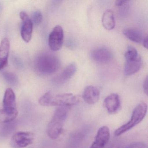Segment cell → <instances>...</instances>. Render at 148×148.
<instances>
[{
    "instance_id": "1",
    "label": "cell",
    "mask_w": 148,
    "mask_h": 148,
    "mask_svg": "<svg viewBox=\"0 0 148 148\" xmlns=\"http://www.w3.org/2000/svg\"><path fill=\"white\" fill-rule=\"evenodd\" d=\"M60 66V62L58 57L47 53L40 54L34 62L35 71L43 76L53 74L58 71Z\"/></svg>"
},
{
    "instance_id": "2",
    "label": "cell",
    "mask_w": 148,
    "mask_h": 148,
    "mask_svg": "<svg viewBox=\"0 0 148 148\" xmlns=\"http://www.w3.org/2000/svg\"><path fill=\"white\" fill-rule=\"evenodd\" d=\"M69 108L67 106H60L55 111L47 129V135L51 139H57L62 133Z\"/></svg>"
},
{
    "instance_id": "3",
    "label": "cell",
    "mask_w": 148,
    "mask_h": 148,
    "mask_svg": "<svg viewBox=\"0 0 148 148\" xmlns=\"http://www.w3.org/2000/svg\"><path fill=\"white\" fill-rule=\"evenodd\" d=\"M147 111V105L146 103H140L134 109L130 121L117 129L115 131V135L116 136H120L138 124L144 118Z\"/></svg>"
},
{
    "instance_id": "4",
    "label": "cell",
    "mask_w": 148,
    "mask_h": 148,
    "mask_svg": "<svg viewBox=\"0 0 148 148\" xmlns=\"http://www.w3.org/2000/svg\"><path fill=\"white\" fill-rule=\"evenodd\" d=\"M125 75L130 76L139 71L142 66V59L136 48L129 47L125 53Z\"/></svg>"
},
{
    "instance_id": "5",
    "label": "cell",
    "mask_w": 148,
    "mask_h": 148,
    "mask_svg": "<svg viewBox=\"0 0 148 148\" xmlns=\"http://www.w3.org/2000/svg\"><path fill=\"white\" fill-rule=\"evenodd\" d=\"M34 140V135L30 132H19L12 137L10 145L13 148H24L32 144Z\"/></svg>"
},
{
    "instance_id": "6",
    "label": "cell",
    "mask_w": 148,
    "mask_h": 148,
    "mask_svg": "<svg viewBox=\"0 0 148 148\" xmlns=\"http://www.w3.org/2000/svg\"><path fill=\"white\" fill-rule=\"evenodd\" d=\"M79 98L72 93H62L52 95L50 106H67L70 107L77 103Z\"/></svg>"
},
{
    "instance_id": "7",
    "label": "cell",
    "mask_w": 148,
    "mask_h": 148,
    "mask_svg": "<svg viewBox=\"0 0 148 148\" xmlns=\"http://www.w3.org/2000/svg\"><path fill=\"white\" fill-rule=\"evenodd\" d=\"M64 32L60 25H57L53 28L49 34L48 44L52 51H57L60 50L64 42Z\"/></svg>"
},
{
    "instance_id": "8",
    "label": "cell",
    "mask_w": 148,
    "mask_h": 148,
    "mask_svg": "<svg viewBox=\"0 0 148 148\" xmlns=\"http://www.w3.org/2000/svg\"><path fill=\"white\" fill-rule=\"evenodd\" d=\"M19 16L22 21L21 31V38L24 41L29 43L32 38L33 24L25 12H21Z\"/></svg>"
},
{
    "instance_id": "9",
    "label": "cell",
    "mask_w": 148,
    "mask_h": 148,
    "mask_svg": "<svg viewBox=\"0 0 148 148\" xmlns=\"http://www.w3.org/2000/svg\"><path fill=\"white\" fill-rule=\"evenodd\" d=\"M110 138L109 128L106 126H102L98 130L95 140L90 148H104Z\"/></svg>"
},
{
    "instance_id": "10",
    "label": "cell",
    "mask_w": 148,
    "mask_h": 148,
    "mask_svg": "<svg viewBox=\"0 0 148 148\" xmlns=\"http://www.w3.org/2000/svg\"><path fill=\"white\" fill-rule=\"evenodd\" d=\"M77 66L74 63L69 64L64 68L60 74L56 76L53 79V84L56 85H61L70 79L76 73Z\"/></svg>"
},
{
    "instance_id": "11",
    "label": "cell",
    "mask_w": 148,
    "mask_h": 148,
    "mask_svg": "<svg viewBox=\"0 0 148 148\" xmlns=\"http://www.w3.org/2000/svg\"><path fill=\"white\" fill-rule=\"evenodd\" d=\"M4 109L9 112H17L16 97L11 88H8L5 91L3 101Z\"/></svg>"
},
{
    "instance_id": "12",
    "label": "cell",
    "mask_w": 148,
    "mask_h": 148,
    "mask_svg": "<svg viewBox=\"0 0 148 148\" xmlns=\"http://www.w3.org/2000/svg\"><path fill=\"white\" fill-rule=\"evenodd\" d=\"M112 53L109 49L106 47H98L92 50L91 53L92 58L98 63L108 62L112 58Z\"/></svg>"
},
{
    "instance_id": "13",
    "label": "cell",
    "mask_w": 148,
    "mask_h": 148,
    "mask_svg": "<svg viewBox=\"0 0 148 148\" xmlns=\"http://www.w3.org/2000/svg\"><path fill=\"white\" fill-rule=\"evenodd\" d=\"M10 48V41L7 38H5L0 44V71L7 66Z\"/></svg>"
},
{
    "instance_id": "14",
    "label": "cell",
    "mask_w": 148,
    "mask_h": 148,
    "mask_svg": "<svg viewBox=\"0 0 148 148\" xmlns=\"http://www.w3.org/2000/svg\"><path fill=\"white\" fill-rule=\"evenodd\" d=\"M99 95L100 93L97 87L93 86H89L84 90L83 98L86 103L92 105L98 101Z\"/></svg>"
},
{
    "instance_id": "15",
    "label": "cell",
    "mask_w": 148,
    "mask_h": 148,
    "mask_svg": "<svg viewBox=\"0 0 148 148\" xmlns=\"http://www.w3.org/2000/svg\"><path fill=\"white\" fill-rule=\"evenodd\" d=\"M104 105L109 113L116 112L120 106L119 96L116 93H112L109 95L105 99Z\"/></svg>"
},
{
    "instance_id": "16",
    "label": "cell",
    "mask_w": 148,
    "mask_h": 148,
    "mask_svg": "<svg viewBox=\"0 0 148 148\" xmlns=\"http://www.w3.org/2000/svg\"><path fill=\"white\" fill-rule=\"evenodd\" d=\"M102 25L106 30H112L115 27L114 14L111 10H107L104 12L102 19Z\"/></svg>"
},
{
    "instance_id": "17",
    "label": "cell",
    "mask_w": 148,
    "mask_h": 148,
    "mask_svg": "<svg viewBox=\"0 0 148 148\" xmlns=\"http://www.w3.org/2000/svg\"><path fill=\"white\" fill-rule=\"evenodd\" d=\"M124 35L130 40L136 43H140L143 41V37L141 32L132 28H126L123 32Z\"/></svg>"
},
{
    "instance_id": "18",
    "label": "cell",
    "mask_w": 148,
    "mask_h": 148,
    "mask_svg": "<svg viewBox=\"0 0 148 148\" xmlns=\"http://www.w3.org/2000/svg\"><path fill=\"white\" fill-rule=\"evenodd\" d=\"M18 112H9L5 109L0 110V124L12 122L18 115Z\"/></svg>"
},
{
    "instance_id": "19",
    "label": "cell",
    "mask_w": 148,
    "mask_h": 148,
    "mask_svg": "<svg viewBox=\"0 0 148 148\" xmlns=\"http://www.w3.org/2000/svg\"><path fill=\"white\" fill-rule=\"evenodd\" d=\"M3 77L5 80L9 85L15 86L18 85L19 83L18 79L17 76L14 73L11 72H5L3 73Z\"/></svg>"
},
{
    "instance_id": "20",
    "label": "cell",
    "mask_w": 148,
    "mask_h": 148,
    "mask_svg": "<svg viewBox=\"0 0 148 148\" xmlns=\"http://www.w3.org/2000/svg\"><path fill=\"white\" fill-rule=\"evenodd\" d=\"M16 124L12 122L5 123L1 130V134L3 136H6L11 134L15 130Z\"/></svg>"
},
{
    "instance_id": "21",
    "label": "cell",
    "mask_w": 148,
    "mask_h": 148,
    "mask_svg": "<svg viewBox=\"0 0 148 148\" xmlns=\"http://www.w3.org/2000/svg\"><path fill=\"white\" fill-rule=\"evenodd\" d=\"M52 95V93L51 92H47L39 99V103L42 106H50Z\"/></svg>"
},
{
    "instance_id": "22",
    "label": "cell",
    "mask_w": 148,
    "mask_h": 148,
    "mask_svg": "<svg viewBox=\"0 0 148 148\" xmlns=\"http://www.w3.org/2000/svg\"><path fill=\"white\" fill-rule=\"evenodd\" d=\"M43 16L39 11H36L33 13L32 15V20L33 24L38 25L42 22Z\"/></svg>"
},
{
    "instance_id": "23",
    "label": "cell",
    "mask_w": 148,
    "mask_h": 148,
    "mask_svg": "<svg viewBox=\"0 0 148 148\" xmlns=\"http://www.w3.org/2000/svg\"><path fill=\"white\" fill-rule=\"evenodd\" d=\"M145 144L143 142H136L130 145L126 148H145Z\"/></svg>"
},
{
    "instance_id": "24",
    "label": "cell",
    "mask_w": 148,
    "mask_h": 148,
    "mask_svg": "<svg viewBox=\"0 0 148 148\" xmlns=\"http://www.w3.org/2000/svg\"><path fill=\"white\" fill-rule=\"evenodd\" d=\"M143 88L144 91L146 95H148V77H146L144 80L143 84Z\"/></svg>"
},
{
    "instance_id": "25",
    "label": "cell",
    "mask_w": 148,
    "mask_h": 148,
    "mask_svg": "<svg viewBox=\"0 0 148 148\" xmlns=\"http://www.w3.org/2000/svg\"><path fill=\"white\" fill-rule=\"evenodd\" d=\"M127 2L126 1H116L115 2V5L118 7L123 6L126 4Z\"/></svg>"
},
{
    "instance_id": "26",
    "label": "cell",
    "mask_w": 148,
    "mask_h": 148,
    "mask_svg": "<svg viewBox=\"0 0 148 148\" xmlns=\"http://www.w3.org/2000/svg\"><path fill=\"white\" fill-rule=\"evenodd\" d=\"M143 45L144 47H145V48L147 49L148 48V37L146 36V37L144 38V39L143 40Z\"/></svg>"
}]
</instances>
